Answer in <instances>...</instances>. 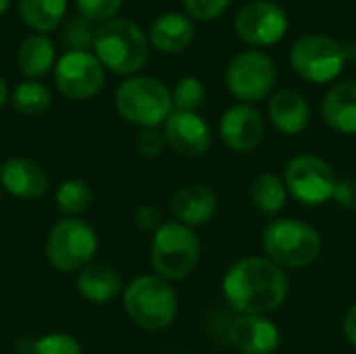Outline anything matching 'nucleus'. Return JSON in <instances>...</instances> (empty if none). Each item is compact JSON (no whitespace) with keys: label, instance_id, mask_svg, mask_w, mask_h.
I'll return each mask as SVG.
<instances>
[{"label":"nucleus","instance_id":"1","mask_svg":"<svg viewBox=\"0 0 356 354\" xmlns=\"http://www.w3.org/2000/svg\"><path fill=\"white\" fill-rule=\"evenodd\" d=\"M221 292L238 315L267 317L286 303L290 280L288 273L267 257H244L225 271Z\"/></svg>","mask_w":356,"mask_h":354},{"label":"nucleus","instance_id":"2","mask_svg":"<svg viewBox=\"0 0 356 354\" xmlns=\"http://www.w3.org/2000/svg\"><path fill=\"white\" fill-rule=\"evenodd\" d=\"M263 250L265 257L284 271L302 269L319 259L323 240L311 223L296 217H280L265 225Z\"/></svg>","mask_w":356,"mask_h":354},{"label":"nucleus","instance_id":"3","mask_svg":"<svg viewBox=\"0 0 356 354\" xmlns=\"http://www.w3.org/2000/svg\"><path fill=\"white\" fill-rule=\"evenodd\" d=\"M127 317L146 332H163L177 319L179 300L173 286L159 275H140L123 290Z\"/></svg>","mask_w":356,"mask_h":354},{"label":"nucleus","instance_id":"4","mask_svg":"<svg viewBox=\"0 0 356 354\" xmlns=\"http://www.w3.org/2000/svg\"><path fill=\"white\" fill-rule=\"evenodd\" d=\"M92 46L102 67L117 75H134L148 61V38L129 19H111L98 25Z\"/></svg>","mask_w":356,"mask_h":354},{"label":"nucleus","instance_id":"5","mask_svg":"<svg viewBox=\"0 0 356 354\" xmlns=\"http://www.w3.org/2000/svg\"><path fill=\"white\" fill-rule=\"evenodd\" d=\"M200 261V238L179 221H165L150 242V265L165 282L186 280Z\"/></svg>","mask_w":356,"mask_h":354},{"label":"nucleus","instance_id":"6","mask_svg":"<svg viewBox=\"0 0 356 354\" xmlns=\"http://www.w3.org/2000/svg\"><path fill=\"white\" fill-rule=\"evenodd\" d=\"M115 104L125 121L140 125L142 129L159 127L173 113L169 88L161 79L148 75L127 77L115 94Z\"/></svg>","mask_w":356,"mask_h":354},{"label":"nucleus","instance_id":"7","mask_svg":"<svg viewBox=\"0 0 356 354\" xmlns=\"http://www.w3.org/2000/svg\"><path fill=\"white\" fill-rule=\"evenodd\" d=\"M98 248V236L81 219L67 217L54 223L46 240V259L60 273H73L92 261Z\"/></svg>","mask_w":356,"mask_h":354},{"label":"nucleus","instance_id":"8","mask_svg":"<svg viewBox=\"0 0 356 354\" xmlns=\"http://www.w3.org/2000/svg\"><path fill=\"white\" fill-rule=\"evenodd\" d=\"M290 63L298 77L321 86L334 81L344 71L346 50L330 35L309 33L292 44Z\"/></svg>","mask_w":356,"mask_h":354},{"label":"nucleus","instance_id":"9","mask_svg":"<svg viewBox=\"0 0 356 354\" xmlns=\"http://www.w3.org/2000/svg\"><path fill=\"white\" fill-rule=\"evenodd\" d=\"M277 81V67L267 52L244 50L236 54L225 71L229 94L242 104L261 102L271 96Z\"/></svg>","mask_w":356,"mask_h":354},{"label":"nucleus","instance_id":"10","mask_svg":"<svg viewBox=\"0 0 356 354\" xmlns=\"http://www.w3.org/2000/svg\"><path fill=\"white\" fill-rule=\"evenodd\" d=\"M284 184L296 202L305 207H319L332 200L338 177L325 159L305 152L286 163Z\"/></svg>","mask_w":356,"mask_h":354},{"label":"nucleus","instance_id":"11","mask_svg":"<svg viewBox=\"0 0 356 354\" xmlns=\"http://www.w3.org/2000/svg\"><path fill=\"white\" fill-rule=\"evenodd\" d=\"M54 83L58 92L71 100H88L104 86V67L86 50H67L54 67Z\"/></svg>","mask_w":356,"mask_h":354},{"label":"nucleus","instance_id":"12","mask_svg":"<svg viewBox=\"0 0 356 354\" xmlns=\"http://www.w3.org/2000/svg\"><path fill=\"white\" fill-rule=\"evenodd\" d=\"M286 10L271 0H254L236 15V33L254 48H267L284 40L288 31Z\"/></svg>","mask_w":356,"mask_h":354},{"label":"nucleus","instance_id":"13","mask_svg":"<svg viewBox=\"0 0 356 354\" xmlns=\"http://www.w3.org/2000/svg\"><path fill=\"white\" fill-rule=\"evenodd\" d=\"M219 136L229 150L240 154L252 152L265 138L263 115L252 104H234L219 119Z\"/></svg>","mask_w":356,"mask_h":354},{"label":"nucleus","instance_id":"14","mask_svg":"<svg viewBox=\"0 0 356 354\" xmlns=\"http://www.w3.org/2000/svg\"><path fill=\"white\" fill-rule=\"evenodd\" d=\"M165 140L167 146L173 148L181 156H202L213 142L211 125L198 113L173 111L165 121Z\"/></svg>","mask_w":356,"mask_h":354},{"label":"nucleus","instance_id":"15","mask_svg":"<svg viewBox=\"0 0 356 354\" xmlns=\"http://www.w3.org/2000/svg\"><path fill=\"white\" fill-rule=\"evenodd\" d=\"M229 344L242 354H273L280 348V328L265 315H238L227 330Z\"/></svg>","mask_w":356,"mask_h":354},{"label":"nucleus","instance_id":"16","mask_svg":"<svg viewBox=\"0 0 356 354\" xmlns=\"http://www.w3.org/2000/svg\"><path fill=\"white\" fill-rule=\"evenodd\" d=\"M217 209H219V198L213 192V188L204 184H188L179 188L171 198V213L175 221L192 230L209 223L215 217Z\"/></svg>","mask_w":356,"mask_h":354},{"label":"nucleus","instance_id":"17","mask_svg":"<svg viewBox=\"0 0 356 354\" xmlns=\"http://www.w3.org/2000/svg\"><path fill=\"white\" fill-rule=\"evenodd\" d=\"M0 186L10 196L31 200L44 196L48 190V177L38 163L23 156H13L0 165Z\"/></svg>","mask_w":356,"mask_h":354},{"label":"nucleus","instance_id":"18","mask_svg":"<svg viewBox=\"0 0 356 354\" xmlns=\"http://www.w3.org/2000/svg\"><path fill=\"white\" fill-rule=\"evenodd\" d=\"M269 121L284 136H298L311 121V106L305 96L294 90H280L269 98Z\"/></svg>","mask_w":356,"mask_h":354},{"label":"nucleus","instance_id":"19","mask_svg":"<svg viewBox=\"0 0 356 354\" xmlns=\"http://www.w3.org/2000/svg\"><path fill=\"white\" fill-rule=\"evenodd\" d=\"M323 119L330 129L355 136L356 134V79H346L334 86L321 104Z\"/></svg>","mask_w":356,"mask_h":354},{"label":"nucleus","instance_id":"20","mask_svg":"<svg viewBox=\"0 0 356 354\" xmlns=\"http://www.w3.org/2000/svg\"><path fill=\"white\" fill-rule=\"evenodd\" d=\"M194 40V23L181 13L161 15L150 25V44L167 54L181 52Z\"/></svg>","mask_w":356,"mask_h":354},{"label":"nucleus","instance_id":"21","mask_svg":"<svg viewBox=\"0 0 356 354\" xmlns=\"http://www.w3.org/2000/svg\"><path fill=\"white\" fill-rule=\"evenodd\" d=\"M77 292L92 305H104L123 292V280L108 265H88L77 275Z\"/></svg>","mask_w":356,"mask_h":354},{"label":"nucleus","instance_id":"22","mask_svg":"<svg viewBox=\"0 0 356 354\" xmlns=\"http://www.w3.org/2000/svg\"><path fill=\"white\" fill-rule=\"evenodd\" d=\"M248 196H250L252 207L259 213L273 217L286 207L290 194H288V188L284 184V177H280L271 171H265V173H259L250 182Z\"/></svg>","mask_w":356,"mask_h":354},{"label":"nucleus","instance_id":"23","mask_svg":"<svg viewBox=\"0 0 356 354\" xmlns=\"http://www.w3.org/2000/svg\"><path fill=\"white\" fill-rule=\"evenodd\" d=\"M17 65L21 69V73L25 77H42L46 75L52 65H54V46L52 42L38 33V35H29L21 42L19 50H17Z\"/></svg>","mask_w":356,"mask_h":354},{"label":"nucleus","instance_id":"24","mask_svg":"<svg viewBox=\"0 0 356 354\" xmlns=\"http://www.w3.org/2000/svg\"><path fill=\"white\" fill-rule=\"evenodd\" d=\"M65 10L67 0H19L21 19L38 31H50L58 27Z\"/></svg>","mask_w":356,"mask_h":354},{"label":"nucleus","instance_id":"25","mask_svg":"<svg viewBox=\"0 0 356 354\" xmlns=\"http://www.w3.org/2000/svg\"><path fill=\"white\" fill-rule=\"evenodd\" d=\"M54 202L63 215L75 217L92 204V190L83 179H67L56 188Z\"/></svg>","mask_w":356,"mask_h":354},{"label":"nucleus","instance_id":"26","mask_svg":"<svg viewBox=\"0 0 356 354\" xmlns=\"http://www.w3.org/2000/svg\"><path fill=\"white\" fill-rule=\"evenodd\" d=\"M13 106L21 115H42L50 106V90L40 81H23L13 94Z\"/></svg>","mask_w":356,"mask_h":354},{"label":"nucleus","instance_id":"27","mask_svg":"<svg viewBox=\"0 0 356 354\" xmlns=\"http://www.w3.org/2000/svg\"><path fill=\"white\" fill-rule=\"evenodd\" d=\"M173 98V111H184V113H196L204 98H207V90L204 83L198 77H181L175 83V90L171 92Z\"/></svg>","mask_w":356,"mask_h":354},{"label":"nucleus","instance_id":"28","mask_svg":"<svg viewBox=\"0 0 356 354\" xmlns=\"http://www.w3.org/2000/svg\"><path fill=\"white\" fill-rule=\"evenodd\" d=\"M27 354H81V346L73 336L56 332L33 340Z\"/></svg>","mask_w":356,"mask_h":354},{"label":"nucleus","instance_id":"29","mask_svg":"<svg viewBox=\"0 0 356 354\" xmlns=\"http://www.w3.org/2000/svg\"><path fill=\"white\" fill-rule=\"evenodd\" d=\"M121 4L123 0H75L77 10L88 21H111L119 13Z\"/></svg>","mask_w":356,"mask_h":354},{"label":"nucleus","instance_id":"30","mask_svg":"<svg viewBox=\"0 0 356 354\" xmlns=\"http://www.w3.org/2000/svg\"><path fill=\"white\" fill-rule=\"evenodd\" d=\"M63 40H65V44L71 50H86L88 46H92L94 31L90 27V21L88 19H81V17L71 19L69 25L63 31Z\"/></svg>","mask_w":356,"mask_h":354},{"label":"nucleus","instance_id":"31","mask_svg":"<svg viewBox=\"0 0 356 354\" xmlns=\"http://www.w3.org/2000/svg\"><path fill=\"white\" fill-rule=\"evenodd\" d=\"M232 0H184V8L192 19L213 21L229 8Z\"/></svg>","mask_w":356,"mask_h":354},{"label":"nucleus","instance_id":"32","mask_svg":"<svg viewBox=\"0 0 356 354\" xmlns=\"http://www.w3.org/2000/svg\"><path fill=\"white\" fill-rule=\"evenodd\" d=\"M165 146H167V140H165V134L159 127H146L136 138V148L146 159L161 156L163 150H165Z\"/></svg>","mask_w":356,"mask_h":354},{"label":"nucleus","instance_id":"33","mask_svg":"<svg viewBox=\"0 0 356 354\" xmlns=\"http://www.w3.org/2000/svg\"><path fill=\"white\" fill-rule=\"evenodd\" d=\"M134 221H136V227L144 234H154L165 221H163V215L156 207L152 204H144L136 211L134 215Z\"/></svg>","mask_w":356,"mask_h":354},{"label":"nucleus","instance_id":"34","mask_svg":"<svg viewBox=\"0 0 356 354\" xmlns=\"http://www.w3.org/2000/svg\"><path fill=\"white\" fill-rule=\"evenodd\" d=\"M332 200L344 209V211H356V179L355 177H342L336 184Z\"/></svg>","mask_w":356,"mask_h":354},{"label":"nucleus","instance_id":"35","mask_svg":"<svg viewBox=\"0 0 356 354\" xmlns=\"http://www.w3.org/2000/svg\"><path fill=\"white\" fill-rule=\"evenodd\" d=\"M344 336L356 348V303L350 305V309L344 315Z\"/></svg>","mask_w":356,"mask_h":354},{"label":"nucleus","instance_id":"36","mask_svg":"<svg viewBox=\"0 0 356 354\" xmlns=\"http://www.w3.org/2000/svg\"><path fill=\"white\" fill-rule=\"evenodd\" d=\"M6 98H8V88H6V81H4L2 75H0V108L4 106Z\"/></svg>","mask_w":356,"mask_h":354},{"label":"nucleus","instance_id":"37","mask_svg":"<svg viewBox=\"0 0 356 354\" xmlns=\"http://www.w3.org/2000/svg\"><path fill=\"white\" fill-rule=\"evenodd\" d=\"M10 6V0H0V15H4Z\"/></svg>","mask_w":356,"mask_h":354},{"label":"nucleus","instance_id":"38","mask_svg":"<svg viewBox=\"0 0 356 354\" xmlns=\"http://www.w3.org/2000/svg\"><path fill=\"white\" fill-rule=\"evenodd\" d=\"M0 190H2V186H0Z\"/></svg>","mask_w":356,"mask_h":354}]
</instances>
